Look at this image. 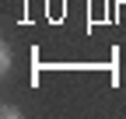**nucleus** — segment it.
I'll list each match as a JSON object with an SVG mask.
<instances>
[{"mask_svg":"<svg viewBox=\"0 0 126 119\" xmlns=\"http://www.w3.org/2000/svg\"><path fill=\"white\" fill-rule=\"evenodd\" d=\"M0 74H4V77L11 74V53H7V46L0 49Z\"/></svg>","mask_w":126,"mask_h":119,"instance_id":"f257e3e1","label":"nucleus"},{"mask_svg":"<svg viewBox=\"0 0 126 119\" xmlns=\"http://www.w3.org/2000/svg\"><path fill=\"white\" fill-rule=\"evenodd\" d=\"M0 116H4V119H18L21 109H18V105H4V109H0Z\"/></svg>","mask_w":126,"mask_h":119,"instance_id":"f03ea898","label":"nucleus"}]
</instances>
